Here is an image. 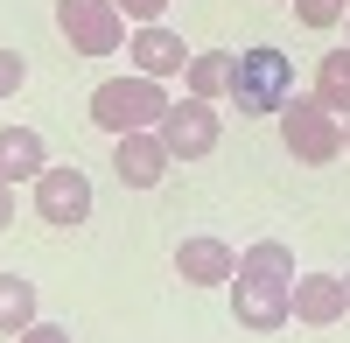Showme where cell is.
<instances>
[{
    "mask_svg": "<svg viewBox=\"0 0 350 343\" xmlns=\"http://www.w3.org/2000/svg\"><path fill=\"white\" fill-rule=\"evenodd\" d=\"M231 316L245 329L273 336L295 323V252L280 238H259L239 252V273H231Z\"/></svg>",
    "mask_w": 350,
    "mask_h": 343,
    "instance_id": "obj_1",
    "label": "cell"
},
{
    "mask_svg": "<svg viewBox=\"0 0 350 343\" xmlns=\"http://www.w3.org/2000/svg\"><path fill=\"white\" fill-rule=\"evenodd\" d=\"M175 98L161 92V77H105L98 92H92V120L120 140V133H148V126H161V112H168Z\"/></svg>",
    "mask_w": 350,
    "mask_h": 343,
    "instance_id": "obj_2",
    "label": "cell"
},
{
    "mask_svg": "<svg viewBox=\"0 0 350 343\" xmlns=\"http://www.w3.org/2000/svg\"><path fill=\"white\" fill-rule=\"evenodd\" d=\"M287 98H295V64H287L280 49H245L239 70H231V105H239V120H267V112H280Z\"/></svg>",
    "mask_w": 350,
    "mask_h": 343,
    "instance_id": "obj_3",
    "label": "cell"
},
{
    "mask_svg": "<svg viewBox=\"0 0 350 343\" xmlns=\"http://www.w3.org/2000/svg\"><path fill=\"white\" fill-rule=\"evenodd\" d=\"M273 120H280V140H287V154H295V161L323 168V161L343 154V120H336V112L315 98V92H295V98L273 112Z\"/></svg>",
    "mask_w": 350,
    "mask_h": 343,
    "instance_id": "obj_4",
    "label": "cell"
},
{
    "mask_svg": "<svg viewBox=\"0 0 350 343\" xmlns=\"http://www.w3.org/2000/svg\"><path fill=\"white\" fill-rule=\"evenodd\" d=\"M56 28L70 36L77 56H112L126 42V14L120 0H56Z\"/></svg>",
    "mask_w": 350,
    "mask_h": 343,
    "instance_id": "obj_5",
    "label": "cell"
},
{
    "mask_svg": "<svg viewBox=\"0 0 350 343\" xmlns=\"http://www.w3.org/2000/svg\"><path fill=\"white\" fill-rule=\"evenodd\" d=\"M154 133H161V148H168L175 161H203V154L217 148L224 120H217V105H211V98H189V92H183V98L161 112V126H154Z\"/></svg>",
    "mask_w": 350,
    "mask_h": 343,
    "instance_id": "obj_6",
    "label": "cell"
},
{
    "mask_svg": "<svg viewBox=\"0 0 350 343\" xmlns=\"http://www.w3.org/2000/svg\"><path fill=\"white\" fill-rule=\"evenodd\" d=\"M36 217L42 224H56V232H77L84 217H92V176L84 168H42L36 176Z\"/></svg>",
    "mask_w": 350,
    "mask_h": 343,
    "instance_id": "obj_7",
    "label": "cell"
},
{
    "mask_svg": "<svg viewBox=\"0 0 350 343\" xmlns=\"http://www.w3.org/2000/svg\"><path fill=\"white\" fill-rule=\"evenodd\" d=\"M168 148H161V133L148 126V133H120V140H112V168H120V182L126 189H154L161 176H168Z\"/></svg>",
    "mask_w": 350,
    "mask_h": 343,
    "instance_id": "obj_8",
    "label": "cell"
},
{
    "mask_svg": "<svg viewBox=\"0 0 350 343\" xmlns=\"http://www.w3.org/2000/svg\"><path fill=\"white\" fill-rule=\"evenodd\" d=\"M350 316V294H343V273H295V323L308 329H329Z\"/></svg>",
    "mask_w": 350,
    "mask_h": 343,
    "instance_id": "obj_9",
    "label": "cell"
},
{
    "mask_svg": "<svg viewBox=\"0 0 350 343\" xmlns=\"http://www.w3.org/2000/svg\"><path fill=\"white\" fill-rule=\"evenodd\" d=\"M175 273H183L189 288H224V280L239 273V252L224 238H183L175 245Z\"/></svg>",
    "mask_w": 350,
    "mask_h": 343,
    "instance_id": "obj_10",
    "label": "cell"
},
{
    "mask_svg": "<svg viewBox=\"0 0 350 343\" xmlns=\"http://www.w3.org/2000/svg\"><path fill=\"white\" fill-rule=\"evenodd\" d=\"M126 56H133V70H140V77H175V70H189V49H183V36H168L161 21L133 28V36H126Z\"/></svg>",
    "mask_w": 350,
    "mask_h": 343,
    "instance_id": "obj_11",
    "label": "cell"
},
{
    "mask_svg": "<svg viewBox=\"0 0 350 343\" xmlns=\"http://www.w3.org/2000/svg\"><path fill=\"white\" fill-rule=\"evenodd\" d=\"M42 168H49V148L36 126H0V176L21 182V176H42Z\"/></svg>",
    "mask_w": 350,
    "mask_h": 343,
    "instance_id": "obj_12",
    "label": "cell"
},
{
    "mask_svg": "<svg viewBox=\"0 0 350 343\" xmlns=\"http://www.w3.org/2000/svg\"><path fill=\"white\" fill-rule=\"evenodd\" d=\"M231 70H239V56L231 49H196L189 56V70H183V84H189V98H231Z\"/></svg>",
    "mask_w": 350,
    "mask_h": 343,
    "instance_id": "obj_13",
    "label": "cell"
},
{
    "mask_svg": "<svg viewBox=\"0 0 350 343\" xmlns=\"http://www.w3.org/2000/svg\"><path fill=\"white\" fill-rule=\"evenodd\" d=\"M28 323H42V316H36V280L0 273V336H21Z\"/></svg>",
    "mask_w": 350,
    "mask_h": 343,
    "instance_id": "obj_14",
    "label": "cell"
},
{
    "mask_svg": "<svg viewBox=\"0 0 350 343\" xmlns=\"http://www.w3.org/2000/svg\"><path fill=\"white\" fill-rule=\"evenodd\" d=\"M315 98H323L336 120L350 112V49H336V56H323V64H315Z\"/></svg>",
    "mask_w": 350,
    "mask_h": 343,
    "instance_id": "obj_15",
    "label": "cell"
},
{
    "mask_svg": "<svg viewBox=\"0 0 350 343\" xmlns=\"http://www.w3.org/2000/svg\"><path fill=\"white\" fill-rule=\"evenodd\" d=\"M287 8H295L308 28H336L343 21V0H287Z\"/></svg>",
    "mask_w": 350,
    "mask_h": 343,
    "instance_id": "obj_16",
    "label": "cell"
},
{
    "mask_svg": "<svg viewBox=\"0 0 350 343\" xmlns=\"http://www.w3.org/2000/svg\"><path fill=\"white\" fill-rule=\"evenodd\" d=\"M21 77H28V64H21L14 49H0V98H14V92H21Z\"/></svg>",
    "mask_w": 350,
    "mask_h": 343,
    "instance_id": "obj_17",
    "label": "cell"
},
{
    "mask_svg": "<svg viewBox=\"0 0 350 343\" xmlns=\"http://www.w3.org/2000/svg\"><path fill=\"white\" fill-rule=\"evenodd\" d=\"M120 14H126L133 28H148V21H161V14H168V0H120Z\"/></svg>",
    "mask_w": 350,
    "mask_h": 343,
    "instance_id": "obj_18",
    "label": "cell"
},
{
    "mask_svg": "<svg viewBox=\"0 0 350 343\" xmlns=\"http://www.w3.org/2000/svg\"><path fill=\"white\" fill-rule=\"evenodd\" d=\"M14 343H70V329H56V323H28Z\"/></svg>",
    "mask_w": 350,
    "mask_h": 343,
    "instance_id": "obj_19",
    "label": "cell"
},
{
    "mask_svg": "<svg viewBox=\"0 0 350 343\" xmlns=\"http://www.w3.org/2000/svg\"><path fill=\"white\" fill-rule=\"evenodd\" d=\"M8 224H14V182L0 176V232H8Z\"/></svg>",
    "mask_w": 350,
    "mask_h": 343,
    "instance_id": "obj_20",
    "label": "cell"
},
{
    "mask_svg": "<svg viewBox=\"0 0 350 343\" xmlns=\"http://www.w3.org/2000/svg\"><path fill=\"white\" fill-rule=\"evenodd\" d=\"M343 148H350V126H343Z\"/></svg>",
    "mask_w": 350,
    "mask_h": 343,
    "instance_id": "obj_21",
    "label": "cell"
},
{
    "mask_svg": "<svg viewBox=\"0 0 350 343\" xmlns=\"http://www.w3.org/2000/svg\"><path fill=\"white\" fill-rule=\"evenodd\" d=\"M343 294H350V273H343Z\"/></svg>",
    "mask_w": 350,
    "mask_h": 343,
    "instance_id": "obj_22",
    "label": "cell"
}]
</instances>
